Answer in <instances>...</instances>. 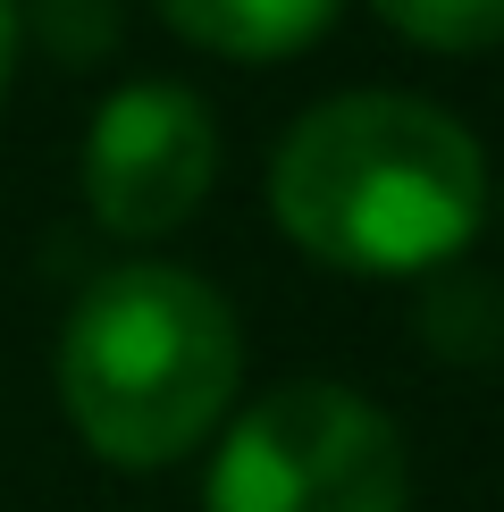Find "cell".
I'll return each mask as SVG.
<instances>
[{
  "instance_id": "cell-8",
  "label": "cell",
  "mask_w": 504,
  "mask_h": 512,
  "mask_svg": "<svg viewBox=\"0 0 504 512\" xmlns=\"http://www.w3.org/2000/svg\"><path fill=\"white\" fill-rule=\"evenodd\" d=\"M9 68H17V0H0V93H9Z\"/></svg>"
},
{
  "instance_id": "cell-6",
  "label": "cell",
  "mask_w": 504,
  "mask_h": 512,
  "mask_svg": "<svg viewBox=\"0 0 504 512\" xmlns=\"http://www.w3.org/2000/svg\"><path fill=\"white\" fill-rule=\"evenodd\" d=\"M395 34L429 42V51H488L504 42V0H378Z\"/></svg>"
},
{
  "instance_id": "cell-5",
  "label": "cell",
  "mask_w": 504,
  "mask_h": 512,
  "mask_svg": "<svg viewBox=\"0 0 504 512\" xmlns=\"http://www.w3.org/2000/svg\"><path fill=\"white\" fill-rule=\"evenodd\" d=\"M160 17L219 59H286L328 34L336 0H160Z\"/></svg>"
},
{
  "instance_id": "cell-3",
  "label": "cell",
  "mask_w": 504,
  "mask_h": 512,
  "mask_svg": "<svg viewBox=\"0 0 504 512\" xmlns=\"http://www.w3.org/2000/svg\"><path fill=\"white\" fill-rule=\"evenodd\" d=\"M404 496L395 420L328 378L269 387L210 462V512H404Z\"/></svg>"
},
{
  "instance_id": "cell-1",
  "label": "cell",
  "mask_w": 504,
  "mask_h": 512,
  "mask_svg": "<svg viewBox=\"0 0 504 512\" xmlns=\"http://www.w3.org/2000/svg\"><path fill=\"white\" fill-rule=\"evenodd\" d=\"M269 210L311 261L412 277L454 261L488 219V160L471 126L412 93H336L294 118L269 160Z\"/></svg>"
},
{
  "instance_id": "cell-7",
  "label": "cell",
  "mask_w": 504,
  "mask_h": 512,
  "mask_svg": "<svg viewBox=\"0 0 504 512\" xmlns=\"http://www.w3.org/2000/svg\"><path fill=\"white\" fill-rule=\"evenodd\" d=\"M34 9H42V42L68 59L110 51V34H118V0H34Z\"/></svg>"
},
{
  "instance_id": "cell-4",
  "label": "cell",
  "mask_w": 504,
  "mask_h": 512,
  "mask_svg": "<svg viewBox=\"0 0 504 512\" xmlns=\"http://www.w3.org/2000/svg\"><path fill=\"white\" fill-rule=\"evenodd\" d=\"M219 177L210 110L185 84H118L84 135V202L118 236H168Z\"/></svg>"
},
{
  "instance_id": "cell-2",
  "label": "cell",
  "mask_w": 504,
  "mask_h": 512,
  "mask_svg": "<svg viewBox=\"0 0 504 512\" xmlns=\"http://www.w3.org/2000/svg\"><path fill=\"white\" fill-rule=\"evenodd\" d=\"M244 378V336L219 286L177 261L110 269L59 328V403L101 462L152 471L219 429Z\"/></svg>"
}]
</instances>
